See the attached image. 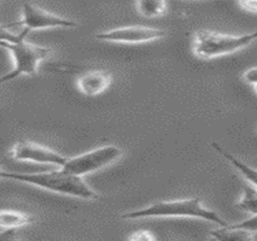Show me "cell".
I'll list each match as a JSON object with an SVG mask.
<instances>
[{
    "instance_id": "8992f818",
    "label": "cell",
    "mask_w": 257,
    "mask_h": 241,
    "mask_svg": "<svg viewBox=\"0 0 257 241\" xmlns=\"http://www.w3.org/2000/svg\"><path fill=\"white\" fill-rule=\"evenodd\" d=\"M20 25L27 33L52 28L70 29L77 26L74 21L45 11L31 3L22 4V17H21Z\"/></svg>"
},
{
    "instance_id": "52a82bcc",
    "label": "cell",
    "mask_w": 257,
    "mask_h": 241,
    "mask_svg": "<svg viewBox=\"0 0 257 241\" xmlns=\"http://www.w3.org/2000/svg\"><path fill=\"white\" fill-rule=\"evenodd\" d=\"M164 35H166V32L162 31V29L143 26H132L97 33L95 39L100 41H106V43L133 45L160 40Z\"/></svg>"
},
{
    "instance_id": "d6986e66",
    "label": "cell",
    "mask_w": 257,
    "mask_h": 241,
    "mask_svg": "<svg viewBox=\"0 0 257 241\" xmlns=\"http://www.w3.org/2000/svg\"><path fill=\"white\" fill-rule=\"evenodd\" d=\"M237 5L243 11L250 14H257V0H246V2H238Z\"/></svg>"
},
{
    "instance_id": "ba28073f",
    "label": "cell",
    "mask_w": 257,
    "mask_h": 241,
    "mask_svg": "<svg viewBox=\"0 0 257 241\" xmlns=\"http://www.w3.org/2000/svg\"><path fill=\"white\" fill-rule=\"evenodd\" d=\"M11 157L19 162L35 163V164L52 165L56 168H63L67 162V157L56 152L52 148L31 141H20L15 144L11 150Z\"/></svg>"
},
{
    "instance_id": "9c48e42d",
    "label": "cell",
    "mask_w": 257,
    "mask_h": 241,
    "mask_svg": "<svg viewBox=\"0 0 257 241\" xmlns=\"http://www.w3.org/2000/svg\"><path fill=\"white\" fill-rule=\"evenodd\" d=\"M112 83V75L105 70H91L76 79V87L86 97L93 98L103 94Z\"/></svg>"
},
{
    "instance_id": "4fadbf2b",
    "label": "cell",
    "mask_w": 257,
    "mask_h": 241,
    "mask_svg": "<svg viewBox=\"0 0 257 241\" xmlns=\"http://www.w3.org/2000/svg\"><path fill=\"white\" fill-rule=\"evenodd\" d=\"M137 11L146 19H156L167 13L168 4L162 0H140L136 3Z\"/></svg>"
},
{
    "instance_id": "7a4b0ae2",
    "label": "cell",
    "mask_w": 257,
    "mask_h": 241,
    "mask_svg": "<svg viewBox=\"0 0 257 241\" xmlns=\"http://www.w3.org/2000/svg\"><path fill=\"white\" fill-rule=\"evenodd\" d=\"M123 219L140 218H196L214 223L217 227H226L229 223L226 222L219 213L208 209L202 204L201 199L190 198L180 200L157 201V203L132 210L121 215Z\"/></svg>"
},
{
    "instance_id": "3957f363",
    "label": "cell",
    "mask_w": 257,
    "mask_h": 241,
    "mask_svg": "<svg viewBox=\"0 0 257 241\" xmlns=\"http://www.w3.org/2000/svg\"><path fill=\"white\" fill-rule=\"evenodd\" d=\"M257 40V31L243 35L222 34L211 31H198L192 40V51L197 57L211 59L240 51Z\"/></svg>"
},
{
    "instance_id": "e0dca14e",
    "label": "cell",
    "mask_w": 257,
    "mask_h": 241,
    "mask_svg": "<svg viewBox=\"0 0 257 241\" xmlns=\"http://www.w3.org/2000/svg\"><path fill=\"white\" fill-rule=\"evenodd\" d=\"M233 225L235 227L245 229V230H249L251 233H256L257 231V216H251L250 218L245 219L243 222H239V223H234Z\"/></svg>"
},
{
    "instance_id": "2e32d148",
    "label": "cell",
    "mask_w": 257,
    "mask_h": 241,
    "mask_svg": "<svg viewBox=\"0 0 257 241\" xmlns=\"http://www.w3.org/2000/svg\"><path fill=\"white\" fill-rule=\"evenodd\" d=\"M128 241H157L156 235L148 229H139L133 231L128 236Z\"/></svg>"
},
{
    "instance_id": "7402d4cb",
    "label": "cell",
    "mask_w": 257,
    "mask_h": 241,
    "mask_svg": "<svg viewBox=\"0 0 257 241\" xmlns=\"http://www.w3.org/2000/svg\"><path fill=\"white\" fill-rule=\"evenodd\" d=\"M3 234H4V230H2V231H0V237L3 236Z\"/></svg>"
},
{
    "instance_id": "30bf717a",
    "label": "cell",
    "mask_w": 257,
    "mask_h": 241,
    "mask_svg": "<svg viewBox=\"0 0 257 241\" xmlns=\"http://www.w3.org/2000/svg\"><path fill=\"white\" fill-rule=\"evenodd\" d=\"M211 147H214V150L217 151V153H220V156L223 157V158H225L227 162H228L229 164H231L233 168H234L235 170H237L239 174L250 183V186L257 188V169L247 165L246 163L241 162V160L237 158L234 154L226 151L225 148L221 146V145L216 144V142H211Z\"/></svg>"
},
{
    "instance_id": "ac0fdd59",
    "label": "cell",
    "mask_w": 257,
    "mask_h": 241,
    "mask_svg": "<svg viewBox=\"0 0 257 241\" xmlns=\"http://www.w3.org/2000/svg\"><path fill=\"white\" fill-rule=\"evenodd\" d=\"M243 80L251 86L257 85V67L250 68L243 74Z\"/></svg>"
},
{
    "instance_id": "ffe728a7",
    "label": "cell",
    "mask_w": 257,
    "mask_h": 241,
    "mask_svg": "<svg viewBox=\"0 0 257 241\" xmlns=\"http://www.w3.org/2000/svg\"><path fill=\"white\" fill-rule=\"evenodd\" d=\"M252 87H253V91H255V93L257 94V85L256 86H252Z\"/></svg>"
},
{
    "instance_id": "44dd1931",
    "label": "cell",
    "mask_w": 257,
    "mask_h": 241,
    "mask_svg": "<svg viewBox=\"0 0 257 241\" xmlns=\"http://www.w3.org/2000/svg\"><path fill=\"white\" fill-rule=\"evenodd\" d=\"M3 171H4V170H2V168H0V178H2V174H3Z\"/></svg>"
},
{
    "instance_id": "5b68a950",
    "label": "cell",
    "mask_w": 257,
    "mask_h": 241,
    "mask_svg": "<svg viewBox=\"0 0 257 241\" xmlns=\"http://www.w3.org/2000/svg\"><path fill=\"white\" fill-rule=\"evenodd\" d=\"M122 154L123 152L119 147L115 145H105L76 157L68 158L62 169L79 177H83L112 164L113 162L121 158Z\"/></svg>"
},
{
    "instance_id": "8fae6325",
    "label": "cell",
    "mask_w": 257,
    "mask_h": 241,
    "mask_svg": "<svg viewBox=\"0 0 257 241\" xmlns=\"http://www.w3.org/2000/svg\"><path fill=\"white\" fill-rule=\"evenodd\" d=\"M33 218L28 213L16 210H0V229L5 231H16L29 225Z\"/></svg>"
},
{
    "instance_id": "7c38bea8",
    "label": "cell",
    "mask_w": 257,
    "mask_h": 241,
    "mask_svg": "<svg viewBox=\"0 0 257 241\" xmlns=\"http://www.w3.org/2000/svg\"><path fill=\"white\" fill-rule=\"evenodd\" d=\"M210 236L214 241H252L253 233L228 224L226 227H217L211 230Z\"/></svg>"
},
{
    "instance_id": "6da1fadb",
    "label": "cell",
    "mask_w": 257,
    "mask_h": 241,
    "mask_svg": "<svg viewBox=\"0 0 257 241\" xmlns=\"http://www.w3.org/2000/svg\"><path fill=\"white\" fill-rule=\"evenodd\" d=\"M2 178L19 181L57 194L83 199V200H97L99 198L98 193L85 182L83 177L70 174L62 168L46 172H29V174L3 171Z\"/></svg>"
},
{
    "instance_id": "9a60e30c",
    "label": "cell",
    "mask_w": 257,
    "mask_h": 241,
    "mask_svg": "<svg viewBox=\"0 0 257 241\" xmlns=\"http://www.w3.org/2000/svg\"><path fill=\"white\" fill-rule=\"evenodd\" d=\"M22 35V32L20 34L11 32L7 26H0V47L5 49L9 44L17 41Z\"/></svg>"
},
{
    "instance_id": "5bb4252c",
    "label": "cell",
    "mask_w": 257,
    "mask_h": 241,
    "mask_svg": "<svg viewBox=\"0 0 257 241\" xmlns=\"http://www.w3.org/2000/svg\"><path fill=\"white\" fill-rule=\"evenodd\" d=\"M237 206L245 212L251 213V216H257V188L252 186H245Z\"/></svg>"
},
{
    "instance_id": "277c9868",
    "label": "cell",
    "mask_w": 257,
    "mask_h": 241,
    "mask_svg": "<svg viewBox=\"0 0 257 241\" xmlns=\"http://www.w3.org/2000/svg\"><path fill=\"white\" fill-rule=\"evenodd\" d=\"M29 33L22 31V35L17 41L9 44L5 50L10 52L14 68L10 73L0 77V85L13 81L22 75H33L39 69V65L50 57L52 50L49 47L38 46L27 41Z\"/></svg>"
}]
</instances>
